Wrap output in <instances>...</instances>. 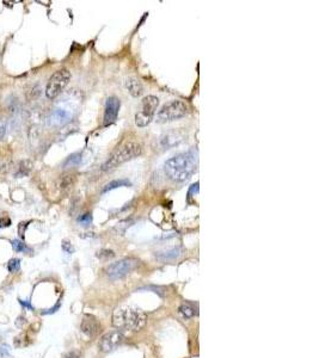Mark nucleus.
<instances>
[{
    "mask_svg": "<svg viewBox=\"0 0 319 358\" xmlns=\"http://www.w3.org/2000/svg\"><path fill=\"white\" fill-rule=\"evenodd\" d=\"M197 151L196 149H190L186 153H181L175 155L166 160L164 164V170L166 176L173 181L187 180L190 178V176L195 172L197 166Z\"/></svg>",
    "mask_w": 319,
    "mask_h": 358,
    "instance_id": "obj_1",
    "label": "nucleus"
},
{
    "mask_svg": "<svg viewBox=\"0 0 319 358\" xmlns=\"http://www.w3.org/2000/svg\"><path fill=\"white\" fill-rule=\"evenodd\" d=\"M147 317L140 309L131 307H122L115 310L113 323L118 330L139 331L145 326Z\"/></svg>",
    "mask_w": 319,
    "mask_h": 358,
    "instance_id": "obj_2",
    "label": "nucleus"
},
{
    "mask_svg": "<svg viewBox=\"0 0 319 358\" xmlns=\"http://www.w3.org/2000/svg\"><path fill=\"white\" fill-rule=\"evenodd\" d=\"M142 153V147L139 142L135 141H127L120 147L113 152L112 155L108 158L107 161L103 165V171H112L118 166V165L123 164V162L128 161V160L134 159V158L139 157Z\"/></svg>",
    "mask_w": 319,
    "mask_h": 358,
    "instance_id": "obj_3",
    "label": "nucleus"
},
{
    "mask_svg": "<svg viewBox=\"0 0 319 358\" xmlns=\"http://www.w3.org/2000/svg\"><path fill=\"white\" fill-rule=\"evenodd\" d=\"M188 112V105L183 101H171L163 105L158 112L157 118L159 122H170L182 118Z\"/></svg>",
    "mask_w": 319,
    "mask_h": 358,
    "instance_id": "obj_4",
    "label": "nucleus"
},
{
    "mask_svg": "<svg viewBox=\"0 0 319 358\" xmlns=\"http://www.w3.org/2000/svg\"><path fill=\"white\" fill-rule=\"evenodd\" d=\"M158 105H159V99L154 96H147L142 99L140 110L135 115V123L138 127H146L147 125H150V122L153 120Z\"/></svg>",
    "mask_w": 319,
    "mask_h": 358,
    "instance_id": "obj_5",
    "label": "nucleus"
},
{
    "mask_svg": "<svg viewBox=\"0 0 319 358\" xmlns=\"http://www.w3.org/2000/svg\"><path fill=\"white\" fill-rule=\"evenodd\" d=\"M71 79L70 71L62 68V70L56 71L54 74L49 79L48 84L46 88V94L49 99H54L64 91V89L67 86L68 81Z\"/></svg>",
    "mask_w": 319,
    "mask_h": 358,
    "instance_id": "obj_6",
    "label": "nucleus"
},
{
    "mask_svg": "<svg viewBox=\"0 0 319 358\" xmlns=\"http://www.w3.org/2000/svg\"><path fill=\"white\" fill-rule=\"evenodd\" d=\"M136 265H138V260L133 259V258H126V259H121L118 262L113 263L107 268L108 277L112 281L121 280L125 276H127L129 272H131Z\"/></svg>",
    "mask_w": 319,
    "mask_h": 358,
    "instance_id": "obj_7",
    "label": "nucleus"
},
{
    "mask_svg": "<svg viewBox=\"0 0 319 358\" xmlns=\"http://www.w3.org/2000/svg\"><path fill=\"white\" fill-rule=\"evenodd\" d=\"M123 340H125V336L120 331H113L102 337L99 341V349L103 352H112L118 345H121Z\"/></svg>",
    "mask_w": 319,
    "mask_h": 358,
    "instance_id": "obj_8",
    "label": "nucleus"
},
{
    "mask_svg": "<svg viewBox=\"0 0 319 358\" xmlns=\"http://www.w3.org/2000/svg\"><path fill=\"white\" fill-rule=\"evenodd\" d=\"M120 99L116 97H109L105 103V110H104V125H110L117 120L118 111H120Z\"/></svg>",
    "mask_w": 319,
    "mask_h": 358,
    "instance_id": "obj_9",
    "label": "nucleus"
},
{
    "mask_svg": "<svg viewBox=\"0 0 319 358\" xmlns=\"http://www.w3.org/2000/svg\"><path fill=\"white\" fill-rule=\"evenodd\" d=\"M99 323L97 322V320L94 319V317L91 315H86L85 318L83 319V322H81V331L89 337H94L98 333L99 331Z\"/></svg>",
    "mask_w": 319,
    "mask_h": 358,
    "instance_id": "obj_10",
    "label": "nucleus"
},
{
    "mask_svg": "<svg viewBox=\"0 0 319 358\" xmlns=\"http://www.w3.org/2000/svg\"><path fill=\"white\" fill-rule=\"evenodd\" d=\"M75 183V176L73 173H65L62 175L59 179V189H61L62 191H68L70 189H72V186Z\"/></svg>",
    "mask_w": 319,
    "mask_h": 358,
    "instance_id": "obj_11",
    "label": "nucleus"
},
{
    "mask_svg": "<svg viewBox=\"0 0 319 358\" xmlns=\"http://www.w3.org/2000/svg\"><path fill=\"white\" fill-rule=\"evenodd\" d=\"M31 171H33V162L30 160H22L19 162V165H18L15 176L17 178L26 177V176L30 175Z\"/></svg>",
    "mask_w": 319,
    "mask_h": 358,
    "instance_id": "obj_12",
    "label": "nucleus"
},
{
    "mask_svg": "<svg viewBox=\"0 0 319 358\" xmlns=\"http://www.w3.org/2000/svg\"><path fill=\"white\" fill-rule=\"evenodd\" d=\"M127 88L133 97H140L144 93V88H142L141 83L138 79L131 78L129 80H127Z\"/></svg>",
    "mask_w": 319,
    "mask_h": 358,
    "instance_id": "obj_13",
    "label": "nucleus"
},
{
    "mask_svg": "<svg viewBox=\"0 0 319 358\" xmlns=\"http://www.w3.org/2000/svg\"><path fill=\"white\" fill-rule=\"evenodd\" d=\"M179 256H181V250L179 249H170L166 250V251L155 253V258L159 260H163V262H165V260L176 259V258H178Z\"/></svg>",
    "mask_w": 319,
    "mask_h": 358,
    "instance_id": "obj_14",
    "label": "nucleus"
},
{
    "mask_svg": "<svg viewBox=\"0 0 319 358\" xmlns=\"http://www.w3.org/2000/svg\"><path fill=\"white\" fill-rule=\"evenodd\" d=\"M68 118H70V114H68L67 111H65V110H61V109H57L52 114L51 120H52L53 125H64V123L67 122Z\"/></svg>",
    "mask_w": 319,
    "mask_h": 358,
    "instance_id": "obj_15",
    "label": "nucleus"
},
{
    "mask_svg": "<svg viewBox=\"0 0 319 358\" xmlns=\"http://www.w3.org/2000/svg\"><path fill=\"white\" fill-rule=\"evenodd\" d=\"M131 185V181L128 180V179H116V180H113L110 181V183H108L107 185L104 186V189H103V194H105V192L110 191V190H114V189H117V188H121V186H129Z\"/></svg>",
    "mask_w": 319,
    "mask_h": 358,
    "instance_id": "obj_16",
    "label": "nucleus"
},
{
    "mask_svg": "<svg viewBox=\"0 0 319 358\" xmlns=\"http://www.w3.org/2000/svg\"><path fill=\"white\" fill-rule=\"evenodd\" d=\"M81 161V154L80 153H75L72 155L68 157V159L66 160L65 162V166L66 167H73V166H77V165L80 164Z\"/></svg>",
    "mask_w": 319,
    "mask_h": 358,
    "instance_id": "obj_17",
    "label": "nucleus"
},
{
    "mask_svg": "<svg viewBox=\"0 0 319 358\" xmlns=\"http://www.w3.org/2000/svg\"><path fill=\"white\" fill-rule=\"evenodd\" d=\"M179 312L184 315L186 318H191L195 314V309L191 304H183L179 307Z\"/></svg>",
    "mask_w": 319,
    "mask_h": 358,
    "instance_id": "obj_18",
    "label": "nucleus"
},
{
    "mask_svg": "<svg viewBox=\"0 0 319 358\" xmlns=\"http://www.w3.org/2000/svg\"><path fill=\"white\" fill-rule=\"evenodd\" d=\"M12 247H13V250H15L16 252H19V253H20V252L29 251L28 246H26V245L23 243V241L18 240V239H15V240H12Z\"/></svg>",
    "mask_w": 319,
    "mask_h": 358,
    "instance_id": "obj_19",
    "label": "nucleus"
},
{
    "mask_svg": "<svg viewBox=\"0 0 319 358\" xmlns=\"http://www.w3.org/2000/svg\"><path fill=\"white\" fill-rule=\"evenodd\" d=\"M20 268V260L17 259V258H13V259H11L9 262V264H7V268H9L10 272H16V271L19 270Z\"/></svg>",
    "mask_w": 319,
    "mask_h": 358,
    "instance_id": "obj_20",
    "label": "nucleus"
},
{
    "mask_svg": "<svg viewBox=\"0 0 319 358\" xmlns=\"http://www.w3.org/2000/svg\"><path fill=\"white\" fill-rule=\"evenodd\" d=\"M78 222L83 226H89L90 223L92 222V215L91 213H86V214H83L80 217L78 218Z\"/></svg>",
    "mask_w": 319,
    "mask_h": 358,
    "instance_id": "obj_21",
    "label": "nucleus"
},
{
    "mask_svg": "<svg viewBox=\"0 0 319 358\" xmlns=\"http://www.w3.org/2000/svg\"><path fill=\"white\" fill-rule=\"evenodd\" d=\"M115 256V253L113 251H108V250H102V251H99L98 253H97V257L99 258H107V259H109V258H113Z\"/></svg>",
    "mask_w": 319,
    "mask_h": 358,
    "instance_id": "obj_22",
    "label": "nucleus"
},
{
    "mask_svg": "<svg viewBox=\"0 0 319 358\" xmlns=\"http://www.w3.org/2000/svg\"><path fill=\"white\" fill-rule=\"evenodd\" d=\"M9 226H11V218L7 216L0 218V228L9 227Z\"/></svg>",
    "mask_w": 319,
    "mask_h": 358,
    "instance_id": "obj_23",
    "label": "nucleus"
},
{
    "mask_svg": "<svg viewBox=\"0 0 319 358\" xmlns=\"http://www.w3.org/2000/svg\"><path fill=\"white\" fill-rule=\"evenodd\" d=\"M62 250H64L65 252H67V253H70V254L75 252V249H73V246L70 243H68V241H64V243H62Z\"/></svg>",
    "mask_w": 319,
    "mask_h": 358,
    "instance_id": "obj_24",
    "label": "nucleus"
},
{
    "mask_svg": "<svg viewBox=\"0 0 319 358\" xmlns=\"http://www.w3.org/2000/svg\"><path fill=\"white\" fill-rule=\"evenodd\" d=\"M26 227H28V223H25V222L20 223V225L18 226V232H19V234L22 235V238L24 236V231H25Z\"/></svg>",
    "mask_w": 319,
    "mask_h": 358,
    "instance_id": "obj_25",
    "label": "nucleus"
},
{
    "mask_svg": "<svg viewBox=\"0 0 319 358\" xmlns=\"http://www.w3.org/2000/svg\"><path fill=\"white\" fill-rule=\"evenodd\" d=\"M9 347H7L6 344H4V345L0 346V355L1 356H6V355H9Z\"/></svg>",
    "mask_w": 319,
    "mask_h": 358,
    "instance_id": "obj_26",
    "label": "nucleus"
},
{
    "mask_svg": "<svg viewBox=\"0 0 319 358\" xmlns=\"http://www.w3.org/2000/svg\"><path fill=\"white\" fill-rule=\"evenodd\" d=\"M5 128H6V125H5V122L1 120V118H0V138H2V135H4Z\"/></svg>",
    "mask_w": 319,
    "mask_h": 358,
    "instance_id": "obj_27",
    "label": "nucleus"
},
{
    "mask_svg": "<svg viewBox=\"0 0 319 358\" xmlns=\"http://www.w3.org/2000/svg\"><path fill=\"white\" fill-rule=\"evenodd\" d=\"M65 358H79V355L77 352H71V354H68Z\"/></svg>",
    "mask_w": 319,
    "mask_h": 358,
    "instance_id": "obj_28",
    "label": "nucleus"
},
{
    "mask_svg": "<svg viewBox=\"0 0 319 358\" xmlns=\"http://www.w3.org/2000/svg\"><path fill=\"white\" fill-rule=\"evenodd\" d=\"M19 302H20V304H23V306H25V307L30 308V309H33V307H31L30 302H24V301H23V300H19Z\"/></svg>",
    "mask_w": 319,
    "mask_h": 358,
    "instance_id": "obj_29",
    "label": "nucleus"
}]
</instances>
